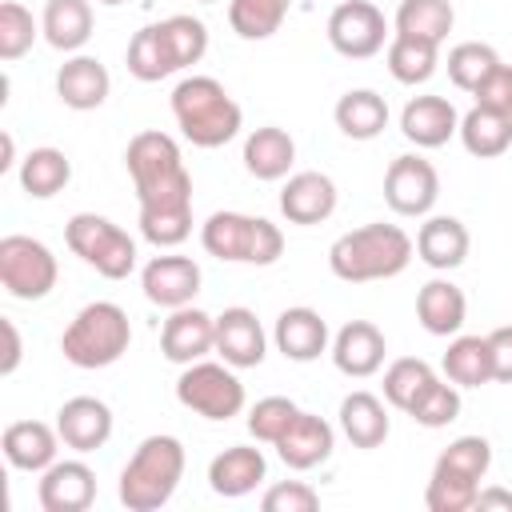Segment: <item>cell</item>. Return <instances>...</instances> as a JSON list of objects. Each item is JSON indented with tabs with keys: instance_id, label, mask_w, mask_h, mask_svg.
I'll list each match as a JSON object with an SVG mask.
<instances>
[{
	"instance_id": "obj_5",
	"label": "cell",
	"mask_w": 512,
	"mask_h": 512,
	"mask_svg": "<svg viewBox=\"0 0 512 512\" xmlns=\"http://www.w3.org/2000/svg\"><path fill=\"white\" fill-rule=\"evenodd\" d=\"M132 344V324H128V312L112 300H92L84 304L64 336H60V352L72 368H84V372H96V368H112Z\"/></svg>"
},
{
	"instance_id": "obj_51",
	"label": "cell",
	"mask_w": 512,
	"mask_h": 512,
	"mask_svg": "<svg viewBox=\"0 0 512 512\" xmlns=\"http://www.w3.org/2000/svg\"><path fill=\"white\" fill-rule=\"evenodd\" d=\"M96 4H108V8H116V4H124V0H96Z\"/></svg>"
},
{
	"instance_id": "obj_41",
	"label": "cell",
	"mask_w": 512,
	"mask_h": 512,
	"mask_svg": "<svg viewBox=\"0 0 512 512\" xmlns=\"http://www.w3.org/2000/svg\"><path fill=\"white\" fill-rule=\"evenodd\" d=\"M40 32V20L20 4V0H4L0 4V60H20L24 52H32Z\"/></svg>"
},
{
	"instance_id": "obj_3",
	"label": "cell",
	"mask_w": 512,
	"mask_h": 512,
	"mask_svg": "<svg viewBox=\"0 0 512 512\" xmlns=\"http://www.w3.org/2000/svg\"><path fill=\"white\" fill-rule=\"evenodd\" d=\"M184 464H188V456H184V444L176 436H168V432L144 436L136 444V452L128 456V464L120 468V488H116L120 504L128 512L164 508L184 480Z\"/></svg>"
},
{
	"instance_id": "obj_1",
	"label": "cell",
	"mask_w": 512,
	"mask_h": 512,
	"mask_svg": "<svg viewBox=\"0 0 512 512\" xmlns=\"http://www.w3.org/2000/svg\"><path fill=\"white\" fill-rule=\"evenodd\" d=\"M124 168L140 204V236L156 248L184 244L192 236V172L180 144L160 128H144L128 140Z\"/></svg>"
},
{
	"instance_id": "obj_15",
	"label": "cell",
	"mask_w": 512,
	"mask_h": 512,
	"mask_svg": "<svg viewBox=\"0 0 512 512\" xmlns=\"http://www.w3.org/2000/svg\"><path fill=\"white\" fill-rule=\"evenodd\" d=\"M216 356L232 368H260L268 356V332L260 316L244 304H232L216 316Z\"/></svg>"
},
{
	"instance_id": "obj_19",
	"label": "cell",
	"mask_w": 512,
	"mask_h": 512,
	"mask_svg": "<svg viewBox=\"0 0 512 512\" xmlns=\"http://www.w3.org/2000/svg\"><path fill=\"white\" fill-rule=\"evenodd\" d=\"M112 408L100 400V396H72L60 404L56 412V432L64 440V448L72 452H96L112 440Z\"/></svg>"
},
{
	"instance_id": "obj_50",
	"label": "cell",
	"mask_w": 512,
	"mask_h": 512,
	"mask_svg": "<svg viewBox=\"0 0 512 512\" xmlns=\"http://www.w3.org/2000/svg\"><path fill=\"white\" fill-rule=\"evenodd\" d=\"M16 164V140H12V132H4L0 136V172H8Z\"/></svg>"
},
{
	"instance_id": "obj_20",
	"label": "cell",
	"mask_w": 512,
	"mask_h": 512,
	"mask_svg": "<svg viewBox=\"0 0 512 512\" xmlns=\"http://www.w3.org/2000/svg\"><path fill=\"white\" fill-rule=\"evenodd\" d=\"M36 500L44 512H84L96 500V472L84 460H56L40 472Z\"/></svg>"
},
{
	"instance_id": "obj_27",
	"label": "cell",
	"mask_w": 512,
	"mask_h": 512,
	"mask_svg": "<svg viewBox=\"0 0 512 512\" xmlns=\"http://www.w3.org/2000/svg\"><path fill=\"white\" fill-rule=\"evenodd\" d=\"M416 320L428 336H456L468 320V296L460 284L436 276L416 292Z\"/></svg>"
},
{
	"instance_id": "obj_7",
	"label": "cell",
	"mask_w": 512,
	"mask_h": 512,
	"mask_svg": "<svg viewBox=\"0 0 512 512\" xmlns=\"http://www.w3.org/2000/svg\"><path fill=\"white\" fill-rule=\"evenodd\" d=\"M200 244L208 256H216L224 264L268 268L284 256V232L272 220L248 216V212H212L200 224Z\"/></svg>"
},
{
	"instance_id": "obj_24",
	"label": "cell",
	"mask_w": 512,
	"mask_h": 512,
	"mask_svg": "<svg viewBox=\"0 0 512 512\" xmlns=\"http://www.w3.org/2000/svg\"><path fill=\"white\" fill-rule=\"evenodd\" d=\"M60 444L64 440H60L56 424H44V420H12L0 436L4 460L16 472H44L48 464H56Z\"/></svg>"
},
{
	"instance_id": "obj_44",
	"label": "cell",
	"mask_w": 512,
	"mask_h": 512,
	"mask_svg": "<svg viewBox=\"0 0 512 512\" xmlns=\"http://www.w3.org/2000/svg\"><path fill=\"white\" fill-rule=\"evenodd\" d=\"M296 412H300L296 400H288V396H264V400H256L248 408V432L256 440H264V444H276L288 432V424L296 420Z\"/></svg>"
},
{
	"instance_id": "obj_17",
	"label": "cell",
	"mask_w": 512,
	"mask_h": 512,
	"mask_svg": "<svg viewBox=\"0 0 512 512\" xmlns=\"http://www.w3.org/2000/svg\"><path fill=\"white\" fill-rule=\"evenodd\" d=\"M336 180L328 172H316V168H304V172H292L280 188V212L288 224H324L332 212H336Z\"/></svg>"
},
{
	"instance_id": "obj_23",
	"label": "cell",
	"mask_w": 512,
	"mask_h": 512,
	"mask_svg": "<svg viewBox=\"0 0 512 512\" xmlns=\"http://www.w3.org/2000/svg\"><path fill=\"white\" fill-rule=\"evenodd\" d=\"M112 92V76L108 68L100 64V56H84V52H72L60 72H56V96L64 108L72 112H92L108 100Z\"/></svg>"
},
{
	"instance_id": "obj_29",
	"label": "cell",
	"mask_w": 512,
	"mask_h": 512,
	"mask_svg": "<svg viewBox=\"0 0 512 512\" xmlns=\"http://www.w3.org/2000/svg\"><path fill=\"white\" fill-rule=\"evenodd\" d=\"M292 164H296V140L284 128L264 124V128L248 132V140H244V168H248V176H256V180H288Z\"/></svg>"
},
{
	"instance_id": "obj_46",
	"label": "cell",
	"mask_w": 512,
	"mask_h": 512,
	"mask_svg": "<svg viewBox=\"0 0 512 512\" xmlns=\"http://www.w3.org/2000/svg\"><path fill=\"white\" fill-rule=\"evenodd\" d=\"M476 96V104L480 108H492V112H504V116H512V64H496L488 76H484V84L472 92Z\"/></svg>"
},
{
	"instance_id": "obj_40",
	"label": "cell",
	"mask_w": 512,
	"mask_h": 512,
	"mask_svg": "<svg viewBox=\"0 0 512 512\" xmlns=\"http://www.w3.org/2000/svg\"><path fill=\"white\" fill-rule=\"evenodd\" d=\"M500 64L496 48L492 44H480V40H464L448 52V80L460 88V92H476L484 84V76Z\"/></svg>"
},
{
	"instance_id": "obj_16",
	"label": "cell",
	"mask_w": 512,
	"mask_h": 512,
	"mask_svg": "<svg viewBox=\"0 0 512 512\" xmlns=\"http://www.w3.org/2000/svg\"><path fill=\"white\" fill-rule=\"evenodd\" d=\"M272 344L284 360L292 364H312L320 360L328 348H332V336H328V320L308 308V304H296V308H284L276 316V328H272Z\"/></svg>"
},
{
	"instance_id": "obj_45",
	"label": "cell",
	"mask_w": 512,
	"mask_h": 512,
	"mask_svg": "<svg viewBox=\"0 0 512 512\" xmlns=\"http://www.w3.org/2000/svg\"><path fill=\"white\" fill-rule=\"evenodd\" d=\"M264 512H316L320 508V492L304 480H280L260 496Z\"/></svg>"
},
{
	"instance_id": "obj_31",
	"label": "cell",
	"mask_w": 512,
	"mask_h": 512,
	"mask_svg": "<svg viewBox=\"0 0 512 512\" xmlns=\"http://www.w3.org/2000/svg\"><path fill=\"white\" fill-rule=\"evenodd\" d=\"M460 144L468 156L476 160H496L512 148V116L504 112H492V108H480L472 104L464 116H460Z\"/></svg>"
},
{
	"instance_id": "obj_35",
	"label": "cell",
	"mask_w": 512,
	"mask_h": 512,
	"mask_svg": "<svg viewBox=\"0 0 512 512\" xmlns=\"http://www.w3.org/2000/svg\"><path fill=\"white\" fill-rule=\"evenodd\" d=\"M16 176H20V188H24L32 200H52L56 192L68 188V180H72V160H68L60 148L44 144V148H32V152L20 160Z\"/></svg>"
},
{
	"instance_id": "obj_2",
	"label": "cell",
	"mask_w": 512,
	"mask_h": 512,
	"mask_svg": "<svg viewBox=\"0 0 512 512\" xmlns=\"http://www.w3.org/2000/svg\"><path fill=\"white\" fill-rule=\"evenodd\" d=\"M412 256H416V240L400 224L372 220L332 240L328 268L344 284H372V280L400 276L412 264Z\"/></svg>"
},
{
	"instance_id": "obj_8",
	"label": "cell",
	"mask_w": 512,
	"mask_h": 512,
	"mask_svg": "<svg viewBox=\"0 0 512 512\" xmlns=\"http://www.w3.org/2000/svg\"><path fill=\"white\" fill-rule=\"evenodd\" d=\"M64 244L104 280H124L136 268V240L100 212H76L64 224Z\"/></svg>"
},
{
	"instance_id": "obj_39",
	"label": "cell",
	"mask_w": 512,
	"mask_h": 512,
	"mask_svg": "<svg viewBox=\"0 0 512 512\" xmlns=\"http://www.w3.org/2000/svg\"><path fill=\"white\" fill-rule=\"evenodd\" d=\"M432 380H436V368H432L428 360H420V356H400V360H392V364L384 368V400H388V408H396V412L408 416V408L416 404V396H420Z\"/></svg>"
},
{
	"instance_id": "obj_47",
	"label": "cell",
	"mask_w": 512,
	"mask_h": 512,
	"mask_svg": "<svg viewBox=\"0 0 512 512\" xmlns=\"http://www.w3.org/2000/svg\"><path fill=\"white\" fill-rule=\"evenodd\" d=\"M488 348H492V380L512 384V324L492 328L488 332Z\"/></svg>"
},
{
	"instance_id": "obj_9",
	"label": "cell",
	"mask_w": 512,
	"mask_h": 512,
	"mask_svg": "<svg viewBox=\"0 0 512 512\" xmlns=\"http://www.w3.org/2000/svg\"><path fill=\"white\" fill-rule=\"evenodd\" d=\"M176 400L204 416V420H232L244 412V384L236 376L232 364L224 360H196V364H184L180 376H176Z\"/></svg>"
},
{
	"instance_id": "obj_10",
	"label": "cell",
	"mask_w": 512,
	"mask_h": 512,
	"mask_svg": "<svg viewBox=\"0 0 512 512\" xmlns=\"http://www.w3.org/2000/svg\"><path fill=\"white\" fill-rule=\"evenodd\" d=\"M60 280V264L52 248L36 236H4L0 240V284L16 300H44Z\"/></svg>"
},
{
	"instance_id": "obj_12",
	"label": "cell",
	"mask_w": 512,
	"mask_h": 512,
	"mask_svg": "<svg viewBox=\"0 0 512 512\" xmlns=\"http://www.w3.org/2000/svg\"><path fill=\"white\" fill-rule=\"evenodd\" d=\"M440 200V172L432 168V160L408 152V156H396L384 172V204L396 212V216H432Z\"/></svg>"
},
{
	"instance_id": "obj_32",
	"label": "cell",
	"mask_w": 512,
	"mask_h": 512,
	"mask_svg": "<svg viewBox=\"0 0 512 512\" xmlns=\"http://www.w3.org/2000/svg\"><path fill=\"white\" fill-rule=\"evenodd\" d=\"M40 32L56 52H80L92 40V0H48Z\"/></svg>"
},
{
	"instance_id": "obj_38",
	"label": "cell",
	"mask_w": 512,
	"mask_h": 512,
	"mask_svg": "<svg viewBox=\"0 0 512 512\" xmlns=\"http://www.w3.org/2000/svg\"><path fill=\"white\" fill-rule=\"evenodd\" d=\"M292 0H228V24L240 40H268L288 20Z\"/></svg>"
},
{
	"instance_id": "obj_21",
	"label": "cell",
	"mask_w": 512,
	"mask_h": 512,
	"mask_svg": "<svg viewBox=\"0 0 512 512\" xmlns=\"http://www.w3.org/2000/svg\"><path fill=\"white\" fill-rule=\"evenodd\" d=\"M400 132L416 148H444L460 132V112L448 96H412L400 108Z\"/></svg>"
},
{
	"instance_id": "obj_6",
	"label": "cell",
	"mask_w": 512,
	"mask_h": 512,
	"mask_svg": "<svg viewBox=\"0 0 512 512\" xmlns=\"http://www.w3.org/2000/svg\"><path fill=\"white\" fill-rule=\"evenodd\" d=\"M492 468V444L484 436H456L432 464L424 504L428 512H468L476 508L480 480Z\"/></svg>"
},
{
	"instance_id": "obj_34",
	"label": "cell",
	"mask_w": 512,
	"mask_h": 512,
	"mask_svg": "<svg viewBox=\"0 0 512 512\" xmlns=\"http://www.w3.org/2000/svg\"><path fill=\"white\" fill-rule=\"evenodd\" d=\"M384 60H388L392 80L416 88V84H428V80L436 76L440 44L420 40V36H400V32H392V40H388V48H384Z\"/></svg>"
},
{
	"instance_id": "obj_37",
	"label": "cell",
	"mask_w": 512,
	"mask_h": 512,
	"mask_svg": "<svg viewBox=\"0 0 512 512\" xmlns=\"http://www.w3.org/2000/svg\"><path fill=\"white\" fill-rule=\"evenodd\" d=\"M392 24L400 36H420V40L444 44L456 24V8H452V0H400Z\"/></svg>"
},
{
	"instance_id": "obj_42",
	"label": "cell",
	"mask_w": 512,
	"mask_h": 512,
	"mask_svg": "<svg viewBox=\"0 0 512 512\" xmlns=\"http://www.w3.org/2000/svg\"><path fill=\"white\" fill-rule=\"evenodd\" d=\"M408 416L420 424V428H448L456 416H460V388L444 376H436L420 396H416V404L408 408Z\"/></svg>"
},
{
	"instance_id": "obj_49",
	"label": "cell",
	"mask_w": 512,
	"mask_h": 512,
	"mask_svg": "<svg viewBox=\"0 0 512 512\" xmlns=\"http://www.w3.org/2000/svg\"><path fill=\"white\" fill-rule=\"evenodd\" d=\"M476 508L484 512V508H508L512 512V492H504V488H480L476 492Z\"/></svg>"
},
{
	"instance_id": "obj_22",
	"label": "cell",
	"mask_w": 512,
	"mask_h": 512,
	"mask_svg": "<svg viewBox=\"0 0 512 512\" xmlns=\"http://www.w3.org/2000/svg\"><path fill=\"white\" fill-rule=\"evenodd\" d=\"M272 448H276V456H280L292 472H308V468H316V464H324V460L332 456L336 432H332V424H328L324 416L300 408L296 420L288 424V432H284Z\"/></svg>"
},
{
	"instance_id": "obj_11",
	"label": "cell",
	"mask_w": 512,
	"mask_h": 512,
	"mask_svg": "<svg viewBox=\"0 0 512 512\" xmlns=\"http://www.w3.org/2000/svg\"><path fill=\"white\" fill-rule=\"evenodd\" d=\"M392 40L384 12L372 0H340L328 16V44L348 60H368Z\"/></svg>"
},
{
	"instance_id": "obj_26",
	"label": "cell",
	"mask_w": 512,
	"mask_h": 512,
	"mask_svg": "<svg viewBox=\"0 0 512 512\" xmlns=\"http://www.w3.org/2000/svg\"><path fill=\"white\" fill-rule=\"evenodd\" d=\"M468 248H472V236L456 216H424V224L416 228V256L432 272L460 268L468 260Z\"/></svg>"
},
{
	"instance_id": "obj_4",
	"label": "cell",
	"mask_w": 512,
	"mask_h": 512,
	"mask_svg": "<svg viewBox=\"0 0 512 512\" xmlns=\"http://www.w3.org/2000/svg\"><path fill=\"white\" fill-rule=\"evenodd\" d=\"M172 120L196 148H224L244 128V112L216 76H184L172 88Z\"/></svg>"
},
{
	"instance_id": "obj_52",
	"label": "cell",
	"mask_w": 512,
	"mask_h": 512,
	"mask_svg": "<svg viewBox=\"0 0 512 512\" xmlns=\"http://www.w3.org/2000/svg\"><path fill=\"white\" fill-rule=\"evenodd\" d=\"M200 4H216V0H200Z\"/></svg>"
},
{
	"instance_id": "obj_13",
	"label": "cell",
	"mask_w": 512,
	"mask_h": 512,
	"mask_svg": "<svg viewBox=\"0 0 512 512\" xmlns=\"http://www.w3.org/2000/svg\"><path fill=\"white\" fill-rule=\"evenodd\" d=\"M200 264L192 256H180V252H164V256H152L144 268H140V288H144V300L156 304V308H184L196 300L200 292Z\"/></svg>"
},
{
	"instance_id": "obj_18",
	"label": "cell",
	"mask_w": 512,
	"mask_h": 512,
	"mask_svg": "<svg viewBox=\"0 0 512 512\" xmlns=\"http://www.w3.org/2000/svg\"><path fill=\"white\" fill-rule=\"evenodd\" d=\"M336 372L352 376V380H368L384 368V356H388V340L384 332L372 324V320H348L336 336H332V348H328Z\"/></svg>"
},
{
	"instance_id": "obj_25",
	"label": "cell",
	"mask_w": 512,
	"mask_h": 512,
	"mask_svg": "<svg viewBox=\"0 0 512 512\" xmlns=\"http://www.w3.org/2000/svg\"><path fill=\"white\" fill-rule=\"evenodd\" d=\"M264 476H268V460L260 448H248V444H232V448L216 452L208 464V488L224 500H240V496L256 492Z\"/></svg>"
},
{
	"instance_id": "obj_43",
	"label": "cell",
	"mask_w": 512,
	"mask_h": 512,
	"mask_svg": "<svg viewBox=\"0 0 512 512\" xmlns=\"http://www.w3.org/2000/svg\"><path fill=\"white\" fill-rule=\"evenodd\" d=\"M160 28H164V36L172 44V56H176L180 72L204 60V52H208V28H204V20H196L188 12H176V16H164Z\"/></svg>"
},
{
	"instance_id": "obj_28",
	"label": "cell",
	"mask_w": 512,
	"mask_h": 512,
	"mask_svg": "<svg viewBox=\"0 0 512 512\" xmlns=\"http://www.w3.org/2000/svg\"><path fill=\"white\" fill-rule=\"evenodd\" d=\"M340 432L348 436L352 448H380L392 432V416H388V400H380L376 392H348L340 400Z\"/></svg>"
},
{
	"instance_id": "obj_14",
	"label": "cell",
	"mask_w": 512,
	"mask_h": 512,
	"mask_svg": "<svg viewBox=\"0 0 512 512\" xmlns=\"http://www.w3.org/2000/svg\"><path fill=\"white\" fill-rule=\"evenodd\" d=\"M160 352L172 364H196L208 352H216V316H208L196 304L172 308L168 320L160 324Z\"/></svg>"
},
{
	"instance_id": "obj_33",
	"label": "cell",
	"mask_w": 512,
	"mask_h": 512,
	"mask_svg": "<svg viewBox=\"0 0 512 512\" xmlns=\"http://www.w3.org/2000/svg\"><path fill=\"white\" fill-rule=\"evenodd\" d=\"M124 64H128V72H132L140 84H156V80L180 72L176 56H172V44H168V36H164L160 24H144V28L128 40Z\"/></svg>"
},
{
	"instance_id": "obj_30",
	"label": "cell",
	"mask_w": 512,
	"mask_h": 512,
	"mask_svg": "<svg viewBox=\"0 0 512 512\" xmlns=\"http://www.w3.org/2000/svg\"><path fill=\"white\" fill-rule=\"evenodd\" d=\"M332 120L348 140H376L388 128V100L372 88H348L336 100Z\"/></svg>"
},
{
	"instance_id": "obj_48",
	"label": "cell",
	"mask_w": 512,
	"mask_h": 512,
	"mask_svg": "<svg viewBox=\"0 0 512 512\" xmlns=\"http://www.w3.org/2000/svg\"><path fill=\"white\" fill-rule=\"evenodd\" d=\"M0 336H4V356H0V376H12L20 368V356H24V340H20V328L16 320L0 316Z\"/></svg>"
},
{
	"instance_id": "obj_36",
	"label": "cell",
	"mask_w": 512,
	"mask_h": 512,
	"mask_svg": "<svg viewBox=\"0 0 512 512\" xmlns=\"http://www.w3.org/2000/svg\"><path fill=\"white\" fill-rule=\"evenodd\" d=\"M444 376L456 384V388H480L492 380V348H488V336H452L448 340V352L440 360Z\"/></svg>"
}]
</instances>
